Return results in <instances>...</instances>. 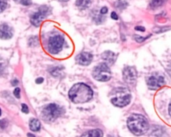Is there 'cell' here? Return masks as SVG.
<instances>
[{
    "mask_svg": "<svg viewBox=\"0 0 171 137\" xmlns=\"http://www.w3.org/2000/svg\"><path fill=\"white\" fill-rule=\"evenodd\" d=\"M69 97L76 104H83L88 102L93 97L91 88L84 84H75L69 92Z\"/></svg>",
    "mask_w": 171,
    "mask_h": 137,
    "instance_id": "cell-1",
    "label": "cell"
},
{
    "mask_svg": "<svg viewBox=\"0 0 171 137\" xmlns=\"http://www.w3.org/2000/svg\"><path fill=\"white\" fill-rule=\"evenodd\" d=\"M129 130L135 135L140 136L146 134L149 129V123L146 118L140 114H132L127 120Z\"/></svg>",
    "mask_w": 171,
    "mask_h": 137,
    "instance_id": "cell-2",
    "label": "cell"
},
{
    "mask_svg": "<svg viewBox=\"0 0 171 137\" xmlns=\"http://www.w3.org/2000/svg\"><path fill=\"white\" fill-rule=\"evenodd\" d=\"M131 101L130 91L126 88L115 89L111 94V101L113 104L119 107H123L128 105Z\"/></svg>",
    "mask_w": 171,
    "mask_h": 137,
    "instance_id": "cell-3",
    "label": "cell"
},
{
    "mask_svg": "<svg viewBox=\"0 0 171 137\" xmlns=\"http://www.w3.org/2000/svg\"><path fill=\"white\" fill-rule=\"evenodd\" d=\"M63 114V109L56 104H50L46 106L42 112V117L45 121H53Z\"/></svg>",
    "mask_w": 171,
    "mask_h": 137,
    "instance_id": "cell-4",
    "label": "cell"
},
{
    "mask_svg": "<svg viewBox=\"0 0 171 137\" xmlns=\"http://www.w3.org/2000/svg\"><path fill=\"white\" fill-rule=\"evenodd\" d=\"M92 74L94 79L101 82L108 81L111 78V71L106 63H100L96 67Z\"/></svg>",
    "mask_w": 171,
    "mask_h": 137,
    "instance_id": "cell-5",
    "label": "cell"
},
{
    "mask_svg": "<svg viewBox=\"0 0 171 137\" xmlns=\"http://www.w3.org/2000/svg\"><path fill=\"white\" fill-rule=\"evenodd\" d=\"M64 43V38L61 35H55L50 38L48 42V49L51 54L59 53L62 49Z\"/></svg>",
    "mask_w": 171,
    "mask_h": 137,
    "instance_id": "cell-6",
    "label": "cell"
},
{
    "mask_svg": "<svg viewBox=\"0 0 171 137\" xmlns=\"http://www.w3.org/2000/svg\"><path fill=\"white\" fill-rule=\"evenodd\" d=\"M48 9L46 6H42L37 12L34 13L31 18V23L35 26H39L47 15Z\"/></svg>",
    "mask_w": 171,
    "mask_h": 137,
    "instance_id": "cell-7",
    "label": "cell"
},
{
    "mask_svg": "<svg viewBox=\"0 0 171 137\" xmlns=\"http://www.w3.org/2000/svg\"><path fill=\"white\" fill-rule=\"evenodd\" d=\"M137 72L134 67H126L123 70L124 81L129 84H133L136 81Z\"/></svg>",
    "mask_w": 171,
    "mask_h": 137,
    "instance_id": "cell-8",
    "label": "cell"
},
{
    "mask_svg": "<svg viewBox=\"0 0 171 137\" xmlns=\"http://www.w3.org/2000/svg\"><path fill=\"white\" fill-rule=\"evenodd\" d=\"M165 84V79L162 76H153L149 78L147 81V85L151 90H157Z\"/></svg>",
    "mask_w": 171,
    "mask_h": 137,
    "instance_id": "cell-9",
    "label": "cell"
},
{
    "mask_svg": "<svg viewBox=\"0 0 171 137\" xmlns=\"http://www.w3.org/2000/svg\"><path fill=\"white\" fill-rule=\"evenodd\" d=\"M92 59H93V56L90 53L86 52L81 53L76 57V62L78 64L84 66L89 65L92 61Z\"/></svg>",
    "mask_w": 171,
    "mask_h": 137,
    "instance_id": "cell-10",
    "label": "cell"
},
{
    "mask_svg": "<svg viewBox=\"0 0 171 137\" xmlns=\"http://www.w3.org/2000/svg\"><path fill=\"white\" fill-rule=\"evenodd\" d=\"M13 35L12 29L7 24H3L0 26V38L7 40Z\"/></svg>",
    "mask_w": 171,
    "mask_h": 137,
    "instance_id": "cell-11",
    "label": "cell"
},
{
    "mask_svg": "<svg viewBox=\"0 0 171 137\" xmlns=\"http://www.w3.org/2000/svg\"><path fill=\"white\" fill-rule=\"evenodd\" d=\"M102 58L107 63L111 65L116 60V55L111 51H105L102 54ZM106 63V64H107Z\"/></svg>",
    "mask_w": 171,
    "mask_h": 137,
    "instance_id": "cell-12",
    "label": "cell"
},
{
    "mask_svg": "<svg viewBox=\"0 0 171 137\" xmlns=\"http://www.w3.org/2000/svg\"><path fill=\"white\" fill-rule=\"evenodd\" d=\"M41 124L38 120H37L35 118L31 119L29 121V128L31 131L34 132L38 131L40 129Z\"/></svg>",
    "mask_w": 171,
    "mask_h": 137,
    "instance_id": "cell-13",
    "label": "cell"
},
{
    "mask_svg": "<svg viewBox=\"0 0 171 137\" xmlns=\"http://www.w3.org/2000/svg\"><path fill=\"white\" fill-rule=\"evenodd\" d=\"M103 132L100 129H94L89 131L82 135L81 137H102Z\"/></svg>",
    "mask_w": 171,
    "mask_h": 137,
    "instance_id": "cell-14",
    "label": "cell"
},
{
    "mask_svg": "<svg viewBox=\"0 0 171 137\" xmlns=\"http://www.w3.org/2000/svg\"><path fill=\"white\" fill-rule=\"evenodd\" d=\"M93 0H77L76 4L78 7L82 9H86L89 7L92 3Z\"/></svg>",
    "mask_w": 171,
    "mask_h": 137,
    "instance_id": "cell-15",
    "label": "cell"
},
{
    "mask_svg": "<svg viewBox=\"0 0 171 137\" xmlns=\"http://www.w3.org/2000/svg\"><path fill=\"white\" fill-rule=\"evenodd\" d=\"M165 0H152L151 5V7L153 8H155V7H158L160 5H162L163 4V3L164 2Z\"/></svg>",
    "mask_w": 171,
    "mask_h": 137,
    "instance_id": "cell-16",
    "label": "cell"
},
{
    "mask_svg": "<svg viewBox=\"0 0 171 137\" xmlns=\"http://www.w3.org/2000/svg\"><path fill=\"white\" fill-rule=\"evenodd\" d=\"M7 5V0H0V13L3 12Z\"/></svg>",
    "mask_w": 171,
    "mask_h": 137,
    "instance_id": "cell-17",
    "label": "cell"
},
{
    "mask_svg": "<svg viewBox=\"0 0 171 137\" xmlns=\"http://www.w3.org/2000/svg\"><path fill=\"white\" fill-rule=\"evenodd\" d=\"M16 2L20 3L24 5H30L32 4L31 0H14Z\"/></svg>",
    "mask_w": 171,
    "mask_h": 137,
    "instance_id": "cell-18",
    "label": "cell"
},
{
    "mask_svg": "<svg viewBox=\"0 0 171 137\" xmlns=\"http://www.w3.org/2000/svg\"><path fill=\"white\" fill-rule=\"evenodd\" d=\"M7 121L6 120L4 119V120H0V127L2 128V129H4L7 127Z\"/></svg>",
    "mask_w": 171,
    "mask_h": 137,
    "instance_id": "cell-19",
    "label": "cell"
},
{
    "mask_svg": "<svg viewBox=\"0 0 171 137\" xmlns=\"http://www.w3.org/2000/svg\"><path fill=\"white\" fill-rule=\"evenodd\" d=\"M13 94L16 98H20V89L19 88H16L13 92Z\"/></svg>",
    "mask_w": 171,
    "mask_h": 137,
    "instance_id": "cell-20",
    "label": "cell"
},
{
    "mask_svg": "<svg viewBox=\"0 0 171 137\" xmlns=\"http://www.w3.org/2000/svg\"><path fill=\"white\" fill-rule=\"evenodd\" d=\"M21 107H22L21 111H22L23 113H24V114H27V113H29V109H28V107H27L25 104H22Z\"/></svg>",
    "mask_w": 171,
    "mask_h": 137,
    "instance_id": "cell-21",
    "label": "cell"
},
{
    "mask_svg": "<svg viewBox=\"0 0 171 137\" xmlns=\"http://www.w3.org/2000/svg\"><path fill=\"white\" fill-rule=\"evenodd\" d=\"M135 40H136L137 42H138V43H141V42H143V41H144V40H145L146 38H144V37H141V36L135 35Z\"/></svg>",
    "mask_w": 171,
    "mask_h": 137,
    "instance_id": "cell-22",
    "label": "cell"
},
{
    "mask_svg": "<svg viewBox=\"0 0 171 137\" xmlns=\"http://www.w3.org/2000/svg\"><path fill=\"white\" fill-rule=\"evenodd\" d=\"M111 18L112 19H113V20H118V15L116 14V12H113L112 13H111Z\"/></svg>",
    "mask_w": 171,
    "mask_h": 137,
    "instance_id": "cell-23",
    "label": "cell"
},
{
    "mask_svg": "<svg viewBox=\"0 0 171 137\" xmlns=\"http://www.w3.org/2000/svg\"><path fill=\"white\" fill-rule=\"evenodd\" d=\"M107 12H108V9H107V7H102V8L101 9V10H100V13H101V14H105V13H107Z\"/></svg>",
    "mask_w": 171,
    "mask_h": 137,
    "instance_id": "cell-24",
    "label": "cell"
},
{
    "mask_svg": "<svg viewBox=\"0 0 171 137\" xmlns=\"http://www.w3.org/2000/svg\"><path fill=\"white\" fill-rule=\"evenodd\" d=\"M43 82V79L42 78H39L36 79V83L37 84H42Z\"/></svg>",
    "mask_w": 171,
    "mask_h": 137,
    "instance_id": "cell-25",
    "label": "cell"
},
{
    "mask_svg": "<svg viewBox=\"0 0 171 137\" xmlns=\"http://www.w3.org/2000/svg\"><path fill=\"white\" fill-rule=\"evenodd\" d=\"M135 29L137 31H145V28L141 26H137L135 27Z\"/></svg>",
    "mask_w": 171,
    "mask_h": 137,
    "instance_id": "cell-26",
    "label": "cell"
},
{
    "mask_svg": "<svg viewBox=\"0 0 171 137\" xmlns=\"http://www.w3.org/2000/svg\"><path fill=\"white\" fill-rule=\"evenodd\" d=\"M18 84V81L16 79H15V80H13V81L12 82V84L13 86L16 85Z\"/></svg>",
    "mask_w": 171,
    "mask_h": 137,
    "instance_id": "cell-27",
    "label": "cell"
},
{
    "mask_svg": "<svg viewBox=\"0 0 171 137\" xmlns=\"http://www.w3.org/2000/svg\"><path fill=\"white\" fill-rule=\"evenodd\" d=\"M169 114L171 115V102L169 106Z\"/></svg>",
    "mask_w": 171,
    "mask_h": 137,
    "instance_id": "cell-28",
    "label": "cell"
},
{
    "mask_svg": "<svg viewBox=\"0 0 171 137\" xmlns=\"http://www.w3.org/2000/svg\"><path fill=\"white\" fill-rule=\"evenodd\" d=\"M27 137H35L33 134H30V133H29L28 134H27Z\"/></svg>",
    "mask_w": 171,
    "mask_h": 137,
    "instance_id": "cell-29",
    "label": "cell"
},
{
    "mask_svg": "<svg viewBox=\"0 0 171 137\" xmlns=\"http://www.w3.org/2000/svg\"><path fill=\"white\" fill-rule=\"evenodd\" d=\"M1 115V109H0V116Z\"/></svg>",
    "mask_w": 171,
    "mask_h": 137,
    "instance_id": "cell-30",
    "label": "cell"
},
{
    "mask_svg": "<svg viewBox=\"0 0 171 137\" xmlns=\"http://www.w3.org/2000/svg\"><path fill=\"white\" fill-rule=\"evenodd\" d=\"M60 1H67L68 0H60Z\"/></svg>",
    "mask_w": 171,
    "mask_h": 137,
    "instance_id": "cell-31",
    "label": "cell"
}]
</instances>
